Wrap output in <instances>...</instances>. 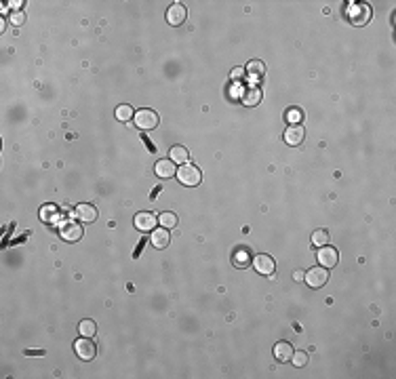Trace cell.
Listing matches in <instances>:
<instances>
[{"label":"cell","instance_id":"obj_17","mask_svg":"<svg viewBox=\"0 0 396 379\" xmlns=\"http://www.w3.org/2000/svg\"><path fill=\"white\" fill-rule=\"evenodd\" d=\"M59 207H55V204H44V207L40 209V219L46 221V224H55V221H59Z\"/></svg>","mask_w":396,"mask_h":379},{"label":"cell","instance_id":"obj_5","mask_svg":"<svg viewBox=\"0 0 396 379\" xmlns=\"http://www.w3.org/2000/svg\"><path fill=\"white\" fill-rule=\"evenodd\" d=\"M312 289H321V287H325L327 284V280H329V272H327V267H323V265H319V267H312L310 272H306V278H304Z\"/></svg>","mask_w":396,"mask_h":379},{"label":"cell","instance_id":"obj_8","mask_svg":"<svg viewBox=\"0 0 396 379\" xmlns=\"http://www.w3.org/2000/svg\"><path fill=\"white\" fill-rule=\"evenodd\" d=\"M186 17H188V11H186V7L181 3H173L169 7V11H167V21L171 25H181V23H186Z\"/></svg>","mask_w":396,"mask_h":379},{"label":"cell","instance_id":"obj_21","mask_svg":"<svg viewBox=\"0 0 396 379\" xmlns=\"http://www.w3.org/2000/svg\"><path fill=\"white\" fill-rule=\"evenodd\" d=\"M247 72H249V76L259 78V76L266 72V63H263V61H259V59H253V61H249Z\"/></svg>","mask_w":396,"mask_h":379},{"label":"cell","instance_id":"obj_16","mask_svg":"<svg viewBox=\"0 0 396 379\" xmlns=\"http://www.w3.org/2000/svg\"><path fill=\"white\" fill-rule=\"evenodd\" d=\"M293 345L289 343V341H278L276 345H274V356H276V360H280V362H287V360H291V356H293Z\"/></svg>","mask_w":396,"mask_h":379},{"label":"cell","instance_id":"obj_13","mask_svg":"<svg viewBox=\"0 0 396 379\" xmlns=\"http://www.w3.org/2000/svg\"><path fill=\"white\" fill-rule=\"evenodd\" d=\"M150 242H152V247H156V249H167L169 242H171L169 230L163 228V226L156 228V230H152V238H150Z\"/></svg>","mask_w":396,"mask_h":379},{"label":"cell","instance_id":"obj_20","mask_svg":"<svg viewBox=\"0 0 396 379\" xmlns=\"http://www.w3.org/2000/svg\"><path fill=\"white\" fill-rule=\"evenodd\" d=\"M158 224H161L163 228H167V230L175 228L177 226V215L171 213V211H165V213H161V217H158Z\"/></svg>","mask_w":396,"mask_h":379},{"label":"cell","instance_id":"obj_2","mask_svg":"<svg viewBox=\"0 0 396 379\" xmlns=\"http://www.w3.org/2000/svg\"><path fill=\"white\" fill-rule=\"evenodd\" d=\"M133 120H135V124L139 126V129H144V131H152L158 126V114L154 112V110H148V107L137 110Z\"/></svg>","mask_w":396,"mask_h":379},{"label":"cell","instance_id":"obj_14","mask_svg":"<svg viewBox=\"0 0 396 379\" xmlns=\"http://www.w3.org/2000/svg\"><path fill=\"white\" fill-rule=\"evenodd\" d=\"M261 97H263V93H261V89H259V87H247V89L243 91V103H245V105H249V107L259 105Z\"/></svg>","mask_w":396,"mask_h":379},{"label":"cell","instance_id":"obj_25","mask_svg":"<svg viewBox=\"0 0 396 379\" xmlns=\"http://www.w3.org/2000/svg\"><path fill=\"white\" fill-rule=\"evenodd\" d=\"M291 360H293V365H295L297 369H299V367H306V365H308V354H306V352H293Z\"/></svg>","mask_w":396,"mask_h":379},{"label":"cell","instance_id":"obj_22","mask_svg":"<svg viewBox=\"0 0 396 379\" xmlns=\"http://www.w3.org/2000/svg\"><path fill=\"white\" fill-rule=\"evenodd\" d=\"M78 331H81L83 337H93L95 333H97V324H95L93 320H83L81 324H78Z\"/></svg>","mask_w":396,"mask_h":379},{"label":"cell","instance_id":"obj_9","mask_svg":"<svg viewBox=\"0 0 396 379\" xmlns=\"http://www.w3.org/2000/svg\"><path fill=\"white\" fill-rule=\"evenodd\" d=\"M306 139V129L302 124H289L287 131H284V141L289 146H299Z\"/></svg>","mask_w":396,"mask_h":379},{"label":"cell","instance_id":"obj_24","mask_svg":"<svg viewBox=\"0 0 396 379\" xmlns=\"http://www.w3.org/2000/svg\"><path fill=\"white\" fill-rule=\"evenodd\" d=\"M329 242V232L327 230H316L312 234V245L314 247H325Z\"/></svg>","mask_w":396,"mask_h":379},{"label":"cell","instance_id":"obj_7","mask_svg":"<svg viewBox=\"0 0 396 379\" xmlns=\"http://www.w3.org/2000/svg\"><path fill=\"white\" fill-rule=\"evenodd\" d=\"M253 267L257 270V274H263V276H272L274 270H276V263L270 255H266V253H261V255H257L255 259H253Z\"/></svg>","mask_w":396,"mask_h":379},{"label":"cell","instance_id":"obj_19","mask_svg":"<svg viewBox=\"0 0 396 379\" xmlns=\"http://www.w3.org/2000/svg\"><path fill=\"white\" fill-rule=\"evenodd\" d=\"M249 253H251V251H249L247 247H239V249L234 251V257H232V259H234V263L239 265V267L249 265Z\"/></svg>","mask_w":396,"mask_h":379},{"label":"cell","instance_id":"obj_10","mask_svg":"<svg viewBox=\"0 0 396 379\" xmlns=\"http://www.w3.org/2000/svg\"><path fill=\"white\" fill-rule=\"evenodd\" d=\"M135 228L139 232H152V230H156V217L152 213H148V211L137 213L135 215Z\"/></svg>","mask_w":396,"mask_h":379},{"label":"cell","instance_id":"obj_6","mask_svg":"<svg viewBox=\"0 0 396 379\" xmlns=\"http://www.w3.org/2000/svg\"><path fill=\"white\" fill-rule=\"evenodd\" d=\"M74 350L83 360H93L95 354H97V345H95V341H91L89 337H83V339L74 341Z\"/></svg>","mask_w":396,"mask_h":379},{"label":"cell","instance_id":"obj_28","mask_svg":"<svg viewBox=\"0 0 396 379\" xmlns=\"http://www.w3.org/2000/svg\"><path fill=\"white\" fill-rule=\"evenodd\" d=\"M141 141H144V146H146V148H148V150H150L152 154H156V146L152 144V141H150V139H148L146 135H144V137H141Z\"/></svg>","mask_w":396,"mask_h":379},{"label":"cell","instance_id":"obj_31","mask_svg":"<svg viewBox=\"0 0 396 379\" xmlns=\"http://www.w3.org/2000/svg\"><path fill=\"white\" fill-rule=\"evenodd\" d=\"M146 242H148V240H141V245L135 249V257H139V253H141V249H144V245H146Z\"/></svg>","mask_w":396,"mask_h":379},{"label":"cell","instance_id":"obj_27","mask_svg":"<svg viewBox=\"0 0 396 379\" xmlns=\"http://www.w3.org/2000/svg\"><path fill=\"white\" fill-rule=\"evenodd\" d=\"M287 118H289V122H302L304 114H302V110H297V107H291L289 112H287Z\"/></svg>","mask_w":396,"mask_h":379},{"label":"cell","instance_id":"obj_12","mask_svg":"<svg viewBox=\"0 0 396 379\" xmlns=\"http://www.w3.org/2000/svg\"><path fill=\"white\" fill-rule=\"evenodd\" d=\"M74 213L83 224H93V221H97V215H99L97 207H93V204H78Z\"/></svg>","mask_w":396,"mask_h":379},{"label":"cell","instance_id":"obj_4","mask_svg":"<svg viewBox=\"0 0 396 379\" xmlns=\"http://www.w3.org/2000/svg\"><path fill=\"white\" fill-rule=\"evenodd\" d=\"M59 234H61V238H63V240H68V242H76V240H81V238H83V226H81V224H76V221H63L61 228H59Z\"/></svg>","mask_w":396,"mask_h":379},{"label":"cell","instance_id":"obj_18","mask_svg":"<svg viewBox=\"0 0 396 379\" xmlns=\"http://www.w3.org/2000/svg\"><path fill=\"white\" fill-rule=\"evenodd\" d=\"M169 156H171V160L177 163V165H188V160H190V152L183 146H173Z\"/></svg>","mask_w":396,"mask_h":379},{"label":"cell","instance_id":"obj_3","mask_svg":"<svg viewBox=\"0 0 396 379\" xmlns=\"http://www.w3.org/2000/svg\"><path fill=\"white\" fill-rule=\"evenodd\" d=\"M348 17L352 19L354 25H365L371 19V7L362 5V3H354L350 9H348Z\"/></svg>","mask_w":396,"mask_h":379},{"label":"cell","instance_id":"obj_29","mask_svg":"<svg viewBox=\"0 0 396 379\" xmlns=\"http://www.w3.org/2000/svg\"><path fill=\"white\" fill-rule=\"evenodd\" d=\"M25 354H28V356H42L44 350H25Z\"/></svg>","mask_w":396,"mask_h":379},{"label":"cell","instance_id":"obj_1","mask_svg":"<svg viewBox=\"0 0 396 379\" xmlns=\"http://www.w3.org/2000/svg\"><path fill=\"white\" fill-rule=\"evenodd\" d=\"M177 179H179V183L181 185H188V187H194V185H198L200 183V179H202V173H200V169L198 167H194V165H181L179 167V171H177Z\"/></svg>","mask_w":396,"mask_h":379},{"label":"cell","instance_id":"obj_26","mask_svg":"<svg viewBox=\"0 0 396 379\" xmlns=\"http://www.w3.org/2000/svg\"><path fill=\"white\" fill-rule=\"evenodd\" d=\"M9 21H11L13 25H21V23L25 21V13H23V11H11Z\"/></svg>","mask_w":396,"mask_h":379},{"label":"cell","instance_id":"obj_23","mask_svg":"<svg viewBox=\"0 0 396 379\" xmlns=\"http://www.w3.org/2000/svg\"><path fill=\"white\" fill-rule=\"evenodd\" d=\"M133 116H135V114H133V107H131V105L122 103V105H118V107H116V118H118V120L129 122Z\"/></svg>","mask_w":396,"mask_h":379},{"label":"cell","instance_id":"obj_30","mask_svg":"<svg viewBox=\"0 0 396 379\" xmlns=\"http://www.w3.org/2000/svg\"><path fill=\"white\" fill-rule=\"evenodd\" d=\"M293 278H295V280H304V278H306V272H302V270H297V272L293 274Z\"/></svg>","mask_w":396,"mask_h":379},{"label":"cell","instance_id":"obj_15","mask_svg":"<svg viewBox=\"0 0 396 379\" xmlns=\"http://www.w3.org/2000/svg\"><path fill=\"white\" fill-rule=\"evenodd\" d=\"M154 171H156V175L163 177V179H169L173 175H177V169H175V163H173V160H158Z\"/></svg>","mask_w":396,"mask_h":379},{"label":"cell","instance_id":"obj_32","mask_svg":"<svg viewBox=\"0 0 396 379\" xmlns=\"http://www.w3.org/2000/svg\"><path fill=\"white\" fill-rule=\"evenodd\" d=\"M232 76H234V78H241V76H243V70H241V68H236V70L232 72Z\"/></svg>","mask_w":396,"mask_h":379},{"label":"cell","instance_id":"obj_11","mask_svg":"<svg viewBox=\"0 0 396 379\" xmlns=\"http://www.w3.org/2000/svg\"><path fill=\"white\" fill-rule=\"evenodd\" d=\"M319 261H321L323 267H333V265H337V261H339L337 249L327 247V245L321 247V251H319Z\"/></svg>","mask_w":396,"mask_h":379}]
</instances>
